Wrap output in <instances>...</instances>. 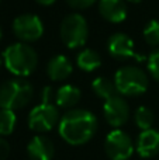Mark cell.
Returning <instances> with one entry per match:
<instances>
[{"instance_id": "cell-25", "label": "cell", "mask_w": 159, "mask_h": 160, "mask_svg": "<svg viewBox=\"0 0 159 160\" xmlns=\"http://www.w3.org/2000/svg\"><path fill=\"white\" fill-rule=\"evenodd\" d=\"M128 2H131V3H141L142 0H128Z\"/></svg>"}, {"instance_id": "cell-2", "label": "cell", "mask_w": 159, "mask_h": 160, "mask_svg": "<svg viewBox=\"0 0 159 160\" xmlns=\"http://www.w3.org/2000/svg\"><path fill=\"white\" fill-rule=\"evenodd\" d=\"M3 65L14 76H30L38 65V55L31 45L25 42L11 44L3 51Z\"/></svg>"}, {"instance_id": "cell-14", "label": "cell", "mask_w": 159, "mask_h": 160, "mask_svg": "<svg viewBox=\"0 0 159 160\" xmlns=\"http://www.w3.org/2000/svg\"><path fill=\"white\" fill-rule=\"evenodd\" d=\"M73 66L65 55H55L47 65V75L52 82H62L72 75Z\"/></svg>"}, {"instance_id": "cell-20", "label": "cell", "mask_w": 159, "mask_h": 160, "mask_svg": "<svg viewBox=\"0 0 159 160\" xmlns=\"http://www.w3.org/2000/svg\"><path fill=\"white\" fill-rule=\"evenodd\" d=\"M144 39L151 47H158L159 45V21L158 20H151L145 25V28H144Z\"/></svg>"}, {"instance_id": "cell-11", "label": "cell", "mask_w": 159, "mask_h": 160, "mask_svg": "<svg viewBox=\"0 0 159 160\" xmlns=\"http://www.w3.org/2000/svg\"><path fill=\"white\" fill-rule=\"evenodd\" d=\"M27 155L30 160H52L55 156V146L49 138L37 135L28 142Z\"/></svg>"}, {"instance_id": "cell-21", "label": "cell", "mask_w": 159, "mask_h": 160, "mask_svg": "<svg viewBox=\"0 0 159 160\" xmlns=\"http://www.w3.org/2000/svg\"><path fill=\"white\" fill-rule=\"evenodd\" d=\"M148 72L155 80L159 82V49L154 51L148 58Z\"/></svg>"}, {"instance_id": "cell-9", "label": "cell", "mask_w": 159, "mask_h": 160, "mask_svg": "<svg viewBox=\"0 0 159 160\" xmlns=\"http://www.w3.org/2000/svg\"><path fill=\"white\" fill-rule=\"evenodd\" d=\"M103 115L109 125L114 128H120L130 118V105L124 100L123 96L117 94V96L104 101Z\"/></svg>"}, {"instance_id": "cell-18", "label": "cell", "mask_w": 159, "mask_h": 160, "mask_svg": "<svg viewBox=\"0 0 159 160\" xmlns=\"http://www.w3.org/2000/svg\"><path fill=\"white\" fill-rule=\"evenodd\" d=\"M134 121H135V125H137L141 131H146V129H151L152 125H154L155 115L148 107L141 105V107H138L137 110H135Z\"/></svg>"}, {"instance_id": "cell-8", "label": "cell", "mask_w": 159, "mask_h": 160, "mask_svg": "<svg viewBox=\"0 0 159 160\" xmlns=\"http://www.w3.org/2000/svg\"><path fill=\"white\" fill-rule=\"evenodd\" d=\"M13 32L21 42H34L44 34V24L37 14H21L14 18Z\"/></svg>"}, {"instance_id": "cell-15", "label": "cell", "mask_w": 159, "mask_h": 160, "mask_svg": "<svg viewBox=\"0 0 159 160\" xmlns=\"http://www.w3.org/2000/svg\"><path fill=\"white\" fill-rule=\"evenodd\" d=\"M80 90L73 84H64L55 93V104L59 108H73L80 100Z\"/></svg>"}, {"instance_id": "cell-27", "label": "cell", "mask_w": 159, "mask_h": 160, "mask_svg": "<svg viewBox=\"0 0 159 160\" xmlns=\"http://www.w3.org/2000/svg\"><path fill=\"white\" fill-rule=\"evenodd\" d=\"M2 35H3V31H2V27H0V39H2Z\"/></svg>"}, {"instance_id": "cell-22", "label": "cell", "mask_w": 159, "mask_h": 160, "mask_svg": "<svg viewBox=\"0 0 159 160\" xmlns=\"http://www.w3.org/2000/svg\"><path fill=\"white\" fill-rule=\"evenodd\" d=\"M97 0H66L68 6L72 8H76V10H85V8L93 6Z\"/></svg>"}, {"instance_id": "cell-24", "label": "cell", "mask_w": 159, "mask_h": 160, "mask_svg": "<svg viewBox=\"0 0 159 160\" xmlns=\"http://www.w3.org/2000/svg\"><path fill=\"white\" fill-rule=\"evenodd\" d=\"M35 2L41 6H51V4H54L56 0H35Z\"/></svg>"}, {"instance_id": "cell-7", "label": "cell", "mask_w": 159, "mask_h": 160, "mask_svg": "<svg viewBox=\"0 0 159 160\" xmlns=\"http://www.w3.org/2000/svg\"><path fill=\"white\" fill-rule=\"evenodd\" d=\"M104 150L110 160H128L134 153V142L127 132L113 129L104 139Z\"/></svg>"}, {"instance_id": "cell-16", "label": "cell", "mask_w": 159, "mask_h": 160, "mask_svg": "<svg viewBox=\"0 0 159 160\" xmlns=\"http://www.w3.org/2000/svg\"><path fill=\"white\" fill-rule=\"evenodd\" d=\"M76 63L83 72H93L101 66V58L96 51L83 49L76 56Z\"/></svg>"}, {"instance_id": "cell-5", "label": "cell", "mask_w": 159, "mask_h": 160, "mask_svg": "<svg viewBox=\"0 0 159 160\" xmlns=\"http://www.w3.org/2000/svg\"><path fill=\"white\" fill-rule=\"evenodd\" d=\"M61 39L69 49H76L86 44L89 37L87 21L79 13L68 14L61 22L59 28Z\"/></svg>"}, {"instance_id": "cell-17", "label": "cell", "mask_w": 159, "mask_h": 160, "mask_svg": "<svg viewBox=\"0 0 159 160\" xmlns=\"http://www.w3.org/2000/svg\"><path fill=\"white\" fill-rule=\"evenodd\" d=\"M92 90L95 91V94L100 98H103L104 101L111 97L117 96L118 91L115 88L114 80H110L104 76H99L92 82Z\"/></svg>"}, {"instance_id": "cell-1", "label": "cell", "mask_w": 159, "mask_h": 160, "mask_svg": "<svg viewBox=\"0 0 159 160\" xmlns=\"http://www.w3.org/2000/svg\"><path fill=\"white\" fill-rule=\"evenodd\" d=\"M97 118L93 112L83 108H72L61 117L58 132L66 143L79 146L95 136L97 131Z\"/></svg>"}, {"instance_id": "cell-19", "label": "cell", "mask_w": 159, "mask_h": 160, "mask_svg": "<svg viewBox=\"0 0 159 160\" xmlns=\"http://www.w3.org/2000/svg\"><path fill=\"white\" fill-rule=\"evenodd\" d=\"M17 124V117L13 110L0 108V136L11 135Z\"/></svg>"}, {"instance_id": "cell-4", "label": "cell", "mask_w": 159, "mask_h": 160, "mask_svg": "<svg viewBox=\"0 0 159 160\" xmlns=\"http://www.w3.org/2000/svg\"><path fill=\"white\" fill-rule=\"evenodd\" d=\"M114 84L120 96H141L148 88V78L140 68L123 66L115 72Z\"/></svg>"}, {"instance_id": "cell-3", "label": "cell", "mask_w": 159, "mask_h": 160, "mask_svg": "<svg viewBox=\"0 0 159 160\" xmlns=\"http://www.w3.org/2000/svg\"><path fill=\"white\" fill-rule=\"evenodd\" d=\"M33 86L24 79H11L0 86V108L20 110L33 98Z\"/></svg>"}, {"instance_id": "cell-6", "label": "cell", "mask_w": 159, "mask_h": 160, "mask_svg": "<svg viewBox=\"0 0 159 160\" xmlns=\"http://www.w3.org/2000/svg\"><path fill=\"white\" fill-rule=\"evenodd\" d=\"M56 124H59V112L52 102H41L28 114V127L34 132H48Z\"/></svg>"}, {"instance_id": "cell-12", "label": "cell", "mask_w": 159, "mask_h": 160, "mask_svg": "<svg viewBox=\"0 0 159 160\" xmlns=\"http://www.w3.org/2000/svg\"><path fill=\"white\" fill-rule=\"evenodd\" d=\"M137 153L142 159H151L159 153V132L154 128L141 131L137 139Z\"/></svg>"}, {"instance_id": "cell-23", "label": "cell", "mask_w": 159, "mask_h": 160, "mask_svg": "<svg viewBox=\"0 0 159 160\" xmlns=\"http://www.w3.org/2000/svg\"><path fill=\"white\" fill-rule=\"evenodd\" d=\"M10 155V145L3 136H0V160H6Z\"/></svg>"}, {"instance_id": "cell-13", "label": "cell", "mask_w": 159, "mask_h": 160, "mask_svg": "<svg viewBox=\"0 0 159 160\" xmlns=\"http://www.w3.org/2000/svg\"><path fill=\"white\" fill-rule=\"evenodd\" d=\"M101 17L113 24H120L127 18V4L124 0H99Z\"/></svg>"}, {"instance_id": "cell-10", "label": "cell", "mask_w": 159, "mask_h": 160, "mask_svg": "<svg viewBox=\"0 0 159 160\" xmlns=\"http://www.w3.org/2000/svg\"><path fill=\"white\" fill-rule=\"evenodd\" d=\"M107 49H109V53L113 58L120 59V61L137 56L134 49V42L124 32L113 34L107 41Z\"/></svg>"}, {"instance_id": "cell-26", "label": "cell", "mask_w": 159, "mask_h": 160, "mask_svg": "<svg viewBox=\"0 0 159 160\" xmlns=\"http://www.w3.org/2000/svg\"><path fill=\"white\" fill-rule=\"evenodd\" d=\"M2 65H3V58L0 56V68H2Z\"/></svg>"}]
</instances>
